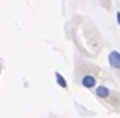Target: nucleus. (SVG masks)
<instances>
[{"label": "nucleus", "instance_id": "1", "mask_svg": "<svg viewBox=\"0 0 120 118\" xmlns=\"http://www.w3.org/2000/svg\"><path fill=\"white\" fill-rule=\"evenodd\" d=\"M108 63L114 69L120 70V52L119 51H111L110 55H108Z\"/></svg>", "mask_w": 120, "mask_h": 118}, {"label": "nucleus", "instance_id": "2", "mask_svg": "<svg viewBox=\"0 0 120 118\" xmlns=\"http://www.w3.org/2000/svg\"><path fill=\"white\" fill-rule=\"evenodd\" d=\"M95 84H96V79L93 78L92 75H86L84 78H82V85H84L86 88H92V87H95Z\"/></svg>", "mask_w": 120, "mask_h": 118}, {"label": "nucleus", "instance_id": "3", "mask_svg": "<svg viewBox=\"0 0 120 118\" xmlns=\"http://www.w3.org/2000/svg\"><path fill=\"white\" fill-rule=\"evenodd\" d=\"M95 93H96L98 97H108V96H110V90H108L107 87L101 85V87H98V88H96Z\"/></svg>", "mask_w": 120, "mask_h": 118}, {"label": "nucleus", "instance_id": "4", "mask_svg": "<svg viewBox=\"0 0 120 118\" xmlns=\"http://www.w3.org/2000/svg\"><path fill=\"white\" fill-rule=\"evenodd\" d=\"M56 78H57V82H59V85H60V87H63V88H68V82L65 81V78H63V76L60 75L59 72H56Z\"/></svg>", "mask_w": 120, "mask_h": 118}, {"label": "nucleus", "instance_id": "5", "mask_svg": "<svg viewBox=\"0 0 120 118\" xmlns=\"http://www.w3.org/2000/svg\"><path fill=\"white\" fill-rule=\"evenodd\" d=\"M117 23H119V25H120V12H117Z\"/></svg>", "mask_w": 120, "mask_h": 118}]
</instances>
